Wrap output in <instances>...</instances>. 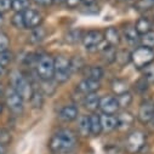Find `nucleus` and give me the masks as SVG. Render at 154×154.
I'll return each instance as SVG.
<instances>
[{
  "mask_svg": "<svg viewBox=\"0 0 154 154\" xmlns=\"http://www.w3.org/2000/svg\"><path fill=\"white\" fill-rule=\"evenodd\" d=\"M82 42L88 51H95L98 48H101V45L104 42L103 33L100 30H89L83 35Z\"/></svg>",
  "mask_w": 154,
  "mask_h": 154,
  "instance_id": "7",
  "label": "nucleus"
},
{
  "mask_svg": "<svg viewBox=\"0 0 154 154\" xmlns=\"http://www.w3.org/2000/svg\"><path fill=\"white\" fill-rule=\"evenodd\" d=\"M72 74L70 60L64 56H58L55 58V75L54 78L57 83H66Z\"/></svg>",
  "mask_w": 154,
  "mask_h": 154,
  "instance_id": "5",
  "label": "nucleus"
},
{
  "mask_svg": "<svg viewBox=\"0 0 154 154\" xmlns=\"http://www.w3.org/2000/svg\"><path fill=\"white\" fill-rule=\"evenodd\" d=\"M11 10V0H0V12L4 14Z\"/></svg>",
  "mask_w": 154,
  "mask_h": 154,
  "instance_id": "37",
  "label": "nucleus"
},
{
  "mask_svg": "<svg viewBox=\"0 0 154 154\" xmlns=\"http://www.w3.org/2000/svg\"><path fill=\"white\" fill-rule=\"evenodd\" d=\"M82 2L88 6V5H94L95 4V2H96V0H82Z\"/></svg>",
  "mask_w": 154,
  "mask_h": 154,
  "instance_id": "43",
  "label": "nucleus"
},
{
  "mask_svg": "<svg viewBox=\"0 0 154 154\" xmlns=\"http://www.w3.org/2000/svg\"><path fill=\"white\" fill-rule=\"evenodd\" d=\"M140 40H141V43H142V46L153 49V48H154V32L150 30L149 33H146V34L141 35Z\"/></svg>",
  "mask_w": 154,
  "mask_h": 154,
  "instance_id": "30",
  "label": "nucleus"
},
{
  "mask_svg": "<svg viewBox=\"0 0 154 154\" xmlns=\"http://www.w3.org/2000/svg\"><path fill=\"white\" fill-rule=\"evenodd\" d=\"M12 61V56L11 54H9L8 51L5 52H0V66H3V67H8Z\"/></svg>",
  "mask_w": 154,
  "mask_h": 154,
  "instance_id": "36",
  "label": "nucleus"
},
{
  "mask_svg": "<svg viewBox=\"0 0 154 154\" xmlns=\"http://www.w3.org/2000/svg\"><path fill=\"white\" fill-rule=\"evenodd\" d=\"M100 100H101V97L98 95L89 94V95H86V97L84 100V107L90 112H95L100 107Z\"/></svg>",
  "mask_w": 154,
  "mask_h": 154,
  "instance_id": "18",
  "label": "nucleus"
},
{
  "mask_svg": "<svg viewBox=\"0 0 154 154\" xmlns=\"http://www.w3.org/2000/svg\"><path fill=\"white\" fill-rule=\"evenodd\" d=\"M5 103L14 114H21L23 112V98L12 88L5 94Z\"/></svg>",
  "mask_w": 154,
  "mask_h": 154,
  "instance_id": "8",
  "label": "nucleus"
},
{
  "mask_svg": "<svg viewBox=\"0 0 154 154\" xmlns=\"http://www.w3.org/2000/svg\"><path fill=\"white\" fill-rule=\"evenodd\" d=\"M115 118H117V129L120 131L129 130L135 123V117L130 112H126V110L120 112Z\"/></svg>",
  "mask_w": 154,
  "mask_h": 154,
  "instance_id": "12",
  "label": "nucleus"
},
{
  "mask_svg": "<svg viewBox=\"0 0 154 154\" xmlns=\"http://www.w3.org/2000/svg\"><path fill=\"white\" fill-rule=\"evenodd\" d=\"M146 144V135L141 130H134L130 132L125 141V148L126 152L130 154L138 153Z\"/></svg>",
  "mask_w": 154,
  "mask_h": 154,
  "instance_id": "6",
  "label": "nucleus"
},
{
  "mask_svg": "<svg viewBox=\"0 0 154 154\" xmlns=\"http://www.w3.org/2000/svg\"><path fill=\"white\" fill-rule=\"evenodd\" d=\"M78 131L82 136L88 137L91 135V124H90V115H82L78 122Z\"/></svg>",
  "mask_w": 154,
  "mask_h": 154,
  "instance_id": "17",
  "label": "nucleus"
},
{
  "mask_svg": "<svg viewBox=\"0 0 154 154\" xmlns=\"http://www.w3.org/2000/svg\"><path fill=\"white\" fill-rule=\"evenodd\" d=\"M45 36H46L45 28L39 26V27L32 29V34L29 36V43L30 44H39V43H42L45 39Z\"/></svg>",
  "mask_w": 154,
  "mask_h": 154,
  "instance_id": "20",
  "label": "nucleus"
},
{
  "mask_svg": "<svg viewBox=\"0 0 154 154\" xmlns=\"http://www.w3.org/2000/svg\"><path fill=\"white\" fill-rule=\"evenodd\" d=\"M115 61H117L120 66H125L131 61V54L126 50H120L115 55Z\"/></svg>",
  "mask_w": 154,
  "mask_h": 154,
  "instance_id": "29",
  "label": "nucleus"
},
{
  "mask_svg": "<svg viewBox=\"0 0 154 154\" xmlns=\"http://www.w3.org/2000/svg\"><path fill=\"white\" fill-rule=\"evenodd\" d=\"M154 61V50L146 48V46H140L135 49L131 54V62L137 69H143L147 68L152 62Z\"/></svg>",
  "mask_w": 154,
  "mask_h": 154,
  "instance_id": "4",
  "label": "nucleus"
},
{
  "mask_svg": "<svg viewBox=\"0 0 154 154\" xmlns=\"http://www.w3.org/2000/svg\"><path fill=\"white\" fill-rule=\"evenodd\" d=\"M29 101L32 102V106H33L34 108H40V107L43 106V103H44L43 94L39 92V91H34Z\"/></svg>",
  "mask_w": 154,
  "mask_h": 154,
  "instance_id": "33",
  "label": "nucleus"
},
{
  "mask_svg": "<svg viewBox=\"0 0 154 154\" xmlns=\"http://www.w3.org/2000/svg\"><path fill=\"white\" fill-rule=\"evenodd\" d=\"M117 102L119 104V108H126L131 104L132 102V96L131 94L128 91V92H124V94H120V95H117Z\"/></svg>",
  "mask_w": 154,
  "mask_h": 154,
  "instance_id": "27",
  "label": "nucleus"
},
{
  "mask_svg": "<svg viewBox=\"0 0 154 154\" xmlns=\"http://www.w3.org/2000/svg\"><path fill=\"white\" fill-rule=\"evenodd\" d=\"M103 76V69L101 67H89L86 69V78L100 82Z\"/></svg>",
  "mask_w": 154,
  "mask_h": 154,
  "instance_id": "25",
  "label": "nucleus"
},
{
  "mask_svg": "<svg viewBox=\"0 0 154 154\" xmlns=\"http://www.w3.org/2000/svg\"><path fill=\"white\" fill-rule=\"evenodd\" d=\"M4 21H5V18H4V15L0 12V28L3 27V24H4Z\"/></svg>",
  "mask_w": 154,
  "mask_h": 154,
  "instance_id": "44",
  "label": "nucleus"
},
{
  "mask_svg": "<svg viewBox=\"0 0 154 154\" xmlns=\"http://www.w3.org/2000/svg\"><path fill=\"white\" fill-rule=\"evenodd\" d=\"M82 2V0H66V3L69 8H76L79 5V3Z\"/></svg>",
  "mask_w": 154,
  "mask_h": 154,
  "instance_id": "41",
  "label": "nucleus"
},
{
  "mask_svg": "<svg viewBox=\"0 0 154 154\" xmlns=\"http://www.w3.org/2000/svg\"><path fill=\"white\" fill-rule=\"evenodd\" d=\"M103 38H104V42L109 46H113V48L118 46L120 44V40H122L119 30L117 28H114V27H108L103 33Z\"/></svg>",
  "mask_w": 154,
  "mask_h": 154,
  "instance_id": "14",
  "label": "nucleus"
},
{
  "mask_svg": "<svg viewBox=\"0 0 154 154\" xmlns=\"http://www.w3.org/2000/svg\"><path fill=\"white\" fill-rule=\"evenodd\" d=\"M154 8V0H137L135 3V10L138 12H146Z\"/></svg>",
  "mask_w": 154,
  "mask_h": 154,
  "instance_id": "26",
  "label": "nucleus"
},
{
  "mask_svg": "<svg viewBox=\"0 0 154 154\" xmlns=\"http://www.w3.org/2000/svg\"><path fill=\"white\" fill-rule=\"evenodd\" d=\"M115 55H117V51L114 50L113 46H109L108 44H107L106 48L102 49V57H103V60H104L107 63L114 62V61H115Z\"/></svg>",
  "mask_w": 154,
  "mask_h": 154,
  "instance_id": "28",
  "label": "nucleus"
},
{
  "mask_svg": "<svg viewBox=\"0 0 154 154\" xmlns=\"http://www.w3.org/2000/svg\"><path fill=\"white\" fill-rule=\"evenodd\" d=\"M124 38H125V40L129 43V44H135L136 42L140 40V35L138 33L136 32L135 27L132 26H126L124 28Z\"/></svg>",
  "mask_w": 154,
  "mask_h": 154,
  "instance_id": "21",
  "label": "nucleus"
},
{
  "mask_svg": "<svg viewBox=\"0 0 154 154\" xmlns=\"http://www.w3.org/2000/svg\"><path fill=\"white\" fill-rule=\"evenodd\" d=\"M101 117V125H102V131L104 132H110L117 129V118L110 114H102Z\"/></svg>",
  "mask_w": 154,
  "mask_h": 154,
  "instance_id": "16",
  "label": "nucleus"
},
{
  "mask_svg": "<svg viewBox=\"0 0 154 154\" xmlns=\"http://www.w3.org/2000/svg\"><path fill=\"white\" fill-rule=\"evenodd\" d=\"M33 2L40 6H49L52 4V0H33Z\"/></svg>",
  "mask_w": 154,
  "mask_h": 154,
  "instance_id": "40",
  "label": "nucleus"
},
{
  "mask_svg": "<svg viewBox=\"0 0 154 154\" xmlns=\"http://www.w3.org/2000/svg\"><path fill=\"white\" fill-rule=\"evenodd\" d=\"M148 85V82L144 79V78H142L141 80H138L137 83H136V90L138 91V92H144L146 90H147V86Z\"/></svg>",
  "mask_w": 154,
  "mask_h": 154,
  "instance_id": "38",
  "label": "nucleus"
},
{
  "mask_svg": "<svg viewBox=\"0 0 154 154\" xmlns=\"http://www.w3.org/2000/svg\"><path fill=\"white\" fill-rule=\"evenodd\" d=\"M36 74L40 80H52L55 75V58L50 55H43L36 62Z\"/></svg>",
  "mask_w": 154,
  "mask_h": 154,
  "instance_id": "3",
  "label": "nucleus"
},
{
  "mask_svg": "<svg viewBox=\"0 0 154 154\" xmlns=\"http://www.w3.org/2000/svg\"><path fill=\"white\" fill-rule=\"evenodd\" d=\"M5 74H6V68L3 67V66H0V79H3L5 76Z\"/></svg>",
  "mask_w": 154,
  "mask_h": 154,
  "instance_id": "42",
  "label": "nucleus"
},
{
  "mask_svg": "<svg viewBox=\"0 0 154 154\" xmlns=\"http://www.w3.org/2000/svg\"><path fill=\"white\" fill-rule=\"evenodd\" d=\"M5 153H6V148H5V146L0 144V154H5Z\"/></svg>",
  "mask_w": 154,
  "mask_h": 154,
  "instance_id": "45",
  "label": "nucleus"
},
{
  "mask_svg": "<svg viewBox=\"0 0 154 154\" xmlns=\"http://www.w3.org/2000/svg\"><path fill=\"white\" fill-rule=\"evenodd\" d=\"M134 27H135V29H136V32L138 33L140 36L143 35V34H146V33H149L152 30V23H150V21L147 17L138 18L137 22H136V24Z\"/></svg>",
  "mask_w": 154,
  "mask_h": 154,
  "instance_id": "19",
  "label": "nucleus"
},
{
  "mask_svg": "<svg viewBox=\"0 0 154 154\" xmlns=\"http://www.w3.org/2000/svg\"><path fill=\"white\" fill-rule=\"evenodd\" d=\"M83 39V35H82V32L80 30H70L67 36H66V42L67 43H70V44H75V43H78L79 40Z\"/></svg>",
  "mask_w": 154,
  "mask_h": 154,
  "instance_id": "32",
  "label": "nucleus"
},
{
  "mask_svg": "<svg viewBox=\"0 0 154 154\" xmlns=\"http://www.w3.org/2000/svg\"><path fill=\"white\" fill-rule=\"evenodd\" d=\"M143 78L149 83V82H154V69H152V68H149V67H147V69H146V73H144V76Z\"/></svg>",
  "mask_w": 154,
  "mask_h": 154,
  "instance_id": "39",
  "label": "nucleus"
},
{
  "mask_svg": "<svg viewBox=\"0 0 154 154\" xmlns=\"http://www.w3.org/2000/svg\"><path fill=\"white\" fill-rule=\"evenodd\" d=\"M10 142H11V134L5 129H0V144L6 147Z\"/></svg>",
  "mask_w": 154,
  "mask_h": 154,
  "instance_id": "35",
  "label": "nucleus"
},
{
  "mask_svg": "<svg viewBox=\"0 0 154 154\" xmlns=\"http://www.w3.org/2000/svg\"><path fill=\"white\" fill-rule=\"evenodd\" d=\"M2 112H3V106L0 104V113H2Z\"/></svg>",
  "mask_w": 154,
  "mask_h": 154,
  "instance_id": "48",
  "label": "nucleus"
},
{
  "mask_svg": "<svg viewBox=\"0 0 154 154\" xmlns=\"http://www.w3.org/2000/svg\"><path fill=\"white\" fill-rule=\"evenodd\" d=\"M4 94V90H3V86H2V84H0V96H2Z\"/></svg>",
  "mask_w": 154,
  "mask_h": 154,
  "instance_id": "47",
  "label": "nucleus"
},
{
  "mask_svg": "<svg viewBox=\"0 0 154 154\" xmlns=\"http://www.w3.org/2000/svg\"><path fill=\"white\" fill-rule=\"evenodd\" d=\"M10 46V39L6 33L0 32V52H5L9 50Z\"/></svg>",
  "mask_w": 154,
  "mask_h": 154,
  "instance_id": "34",
  "label": "nucleus"
},
{
  "mask_svg": "<svg viewBox=\"0 0 154 154\" xmlns=\"http://www.w3.org/2000/svg\"><path fill=\"white\" fill-rule=\"evenodd\" d=\"M76 135L68 129H62L57 131L49 142V148L52 153H64L70 152L76 146Z\"/></svg>",
  "mask_w": 154,
  "mask_h": 154,
  "instance_id": "1",
  "label": "nucleus"
},
{
  "mask_svg": "<svg viewBox=\"0 0 154 154\" xmlns=\"http://www.w3.org/2000/svg\"><path fill=\"white\" fill-rule=\"evenodd\" d=\"M112 90L115 95H120L124 92H128L129 90V84L128 82L123 80V79H115L112 83Z\"/></svg>",
  "mask_w": 154,
  "mask_h": 154,
  "instance_id": "23",
  "label": "nucleus"
},
{
  "mask_svg": "<svg viewBox=\"0 0 154 154\" xmlns=\"http://www.w3.org/2000/svg\"><path fill=\"white\" fill-rule=\"evenodd\" d=\"M78 114H79V110H78V108H76L74 104L64 106V107L60 110V113H58L60 118H61L63 122H66V123L75 120L76 118H78Z\"/></svg>",
  "mask_w": 154,
  "mask_h": 154,
  "instance_id": "15",
  "label": "nucleus"
},
{
  "mask_svg": "<svg viewBox=\"0 0 154 154\" xmlns=\"http://www.w3.org/2000/svg\"><path fill=\"white\" fill-rule=\"evenodd\" d=\"M90 124H91V135L100 136L102 132V125H101V117L97 114L90 115Z\"/></svg>",
  "mask_w": 154,
  "mask_h": 154,
  "instance_id": "22",
  "label": "nucleus"
},
{
  "mask_svg": "<svg viewBox=\"0 0 154 154\" xmlns=\"http://www.w3.org/2000/svg\"><path fill=\"white\" fill-rule=\"evenodd\" d=\"M64 2H66V0H52V3H55V4H62Z\"/></svg>",
  "mask_w": 154,
  "mask_h": 154,
  "instance_id": "46",
  "label": "nucleus"
},
{
  "mask_svg": "<svg viewBox=\"0 0 154 154\" xmlns=\"http://www.w3.org/2000/svg\"><path fill=\"white\" fill-rule=\"evenodd\" d=\"M154 118V104L150 101H143L140 104L138 108V113H137V119L143 123L147 124L149 123L152 119Z\"/></svg>",
  "mask_w": 154,
  "mask_h": 154,
  "instance_id": "9",
  "label": "nucleus"
},
{
  "mask_svg": "<svg viewBox=\"0 0 154 154\" xmlns=\"http://www.w3.org/2000/svg\"><path fill=\"white\" fill-rule=\"evenodd\" d=\"M23 17H24V26L28 29H34L36 27H39L43 17L42 15L34 9H28L23 12Z\"/></svg>",
  "mask_w": 154,
  "mask_h": 154,
  "instance_id": "11",
  "label": "nucleus"
},
{
  "mask_svg": "<svg viewBox=\"0 0 154 154\" xmlns=\"http://www.w3.org/2000/svg\"><path fill=\"white\" fill-rule=\"evenodd\" d=\"M100 86H101V85H100V82L92 80V79H89V78L83 79L78 85H76L78 90H79L82 94H85V95L96 94V91H98Z\"/></svg>",
  "mask_w": 154,
  "mask_h": 154,
  "instance_id": "13",
  "label": "nucleus"
},
{
  "mask_svg": "<svg viewBox=\"0 0 154 154\" xmlns=\"http://www.w3.org/2000/svg\"><path fill=\"white\" fill-rule=\"evenodd\" d=\"M29 0H11V10L15 12H24L29 9Z\"/></svg>",
  "mask_w": 154,
  "mask_h": 154,
  "instance_id": "24",
  "label": "nucleus"
},
{
  "mask_svg": "<svg viewBox=\"0 0 154 154\" xmlns=\"http://www.w3.org/2000/svg\"><path fill=\"white\" fill-rule=\"evenodd\" d=\"M11 23L15 28L17 29H24V17H23V12H15V15L11 17Z\"/></svg>",
  "mask_w": 154,
  "mask_h": 154,
  "instance_id": "31",
  "label": "nucleus"
},
{
  "mask_svg": "<svg viewBox=\"0 0 154 154\" xmlns=\"http://www.w3.org/2000/svg\"><path fill=\"white\" fill-rule=\"evenodd\" d=\"M101 112L103 114H115L119 110V104L117 102V98L113 96H104L100 100V107Z\"/></svg>",
  "mask_w": 154,
  "mask_h": 154,
  "instance_id": "10",
  "label": "nucleus"
},
{
  "mask_svg": "<svg viewBox=\"0 0 154 154\" xmlns=\"http://www.w3.org/2000/svg\"><path fill=\"white\" fill-rule=\"evenodd\" d=\"M10 82L12 89L23 98V101H29L34 90L32 84L20 70H12L10 74Z\"/></svg>",
  "mask_w": 154,
  "mask_h": 154,
  "instance_id": "2",
  "label": "nucleus"
}]
</instances>
